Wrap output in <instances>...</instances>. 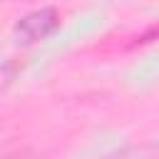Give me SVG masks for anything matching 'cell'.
I'll list each match as a JSON object with an SVG mask.
<instances>
[{"mask_svg":"<svg viewBox=\"0 0 159 159\" xmlns=\"http://www.w3.org/2000/svg\"><path fill=\"white\" fill-rule=\"evenodd\" d=\"M60 27V15L55 7H40L27 12L25 17L17 20L15 25V37L22 45H35L45 37H50L55 30Z\"/></svg>","mask_w":159,"mask_h":159,"instance_id":"6da1fadb","label":"cell"},{"mask_svg":"<svg viewBox=\"0 0 159 159\" xmlns=\"http://www.w3.org/2000/svg\"><path fill=\"white\" fill-rule=\"evenodd\" d=\"M104 159H159V147L157 144H144V147H127L119 149Z\"/></svg>","mask_w":159,"mask_h":159,"instance_id":"7a4b0ae2","label":"cell"},{"mask_svg":"<svg viewBox=\"0 0 159 159\" xmlns=\"http://www.w3.org/2000/svg\"><path fill=\"white\" fill-rule=\"evenodd\" d=\"M5 159H42V157H32V154H15V157H5Z\"/></svg>","mask_w":159,"mask_h":159,"instance_id":"3957f363","label":"cell"}]
</instances>
